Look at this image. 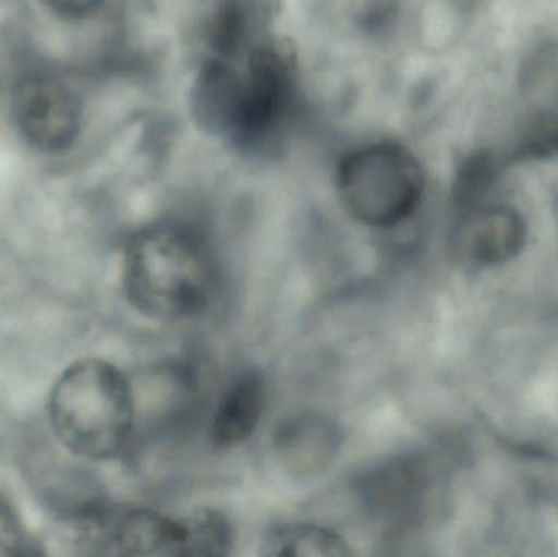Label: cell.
<instances>
[{
	"mask_svg": "<svg viewBox=\"0 0 558 557\" xmlns=\"http://www.w3.org/2000/svg\"><path fill=\"white\" fill-rule=\"evenodd\" d=\"M295 81L294 52L268 26L211 36L196 81V113L206 130L235 146H264L291 113Z\"/></svg>",
	"mask_w": 558,
	"mask_h": 557,
	"instance_id": "1",
	"label": "cell"
},
{
	"mask_svg": "<svg viewBox=\"0 0 558 557\" xmlns=\"http://www.w3.org/2000/svg\"><path fill=\"white\" fill-rule=\"evenodd\" d=\"M123 283L134 310L149 319L177 323L208 310L218 291V264L198 229L157 222L128 242Z\"/></svg>",
	"mask_w": 558,
	"mask_h": 557,
	"instance_id": "2",
	"label": "cell"
},
{
	"mask_svg": "<svg viewBox=\"0 0 558 557\" xmlns=\"http://www.w3.org/2000/svg\"><path fill=\"white\" fill-rule=\"evenodd\" d=\"M49 421L58 440L72 453L88 460L118 457L133 437L130 382L105 360L75 362L52 388Z\"/></svg>",
	"mask_w": 558,
	"mask_h": 557,
	"instance_id": "3",
	"label": "cell"
},
{
	"mask_svg": "<svg viewBox=\"0 0 558 557\" xmlns=\"http://www.w3.org/2000/svg\"><path fill=\"white\" fill-rule=\"evenodd\" d=\"M344 209L361 225L389 229L410 218L425 192V173L412 150L374 143L351 150L337 170Z\"/></svg>",
	"mask_w": 558,
	"mask_h": 557,
	"instance_id": "4",
	"label": "cell"
},
{
	"mask_svg": "<svg viewBox=\"0 0 558 557\" xmlns=\"http://www.w3.org/2000/svg\"><path fill=\"white\" fill-rule=\"evenodd\" d=\"M71 543L78 555H175L177 517L143 507L88 504L71 520Z\"/></svg>",
	"mask_w": 558,
	"mask_h": 557,
	"instance_id": "5",
	"label": "cell"
},
{
	"mask_svg": "<svg viewBox=\"0 0 558 557\" xmlns=\"http://www.w3.org/2000/svg\"><path fill=\"white\" fill-rule=\"evenodd\" d=\"M12 117L28 146L58 154L77 140L82 108L74 92L58 78L29 75L13 90Z\"/></svg>",
	"mask_w": 558,
	"mask_h": 557,
	"instance_id": "6",
	"label": "cell"
},
{
	"mask_svg": "<svg viewBox=\"0 0 558 557\" xmlns=\"http://www.w3.org/2000/svg\"><path fill=\"white\" fill-rule=\"evenodd\" d=\"M526 244V222L508 205L475 206L458 213L454 247L469 264L497 267L521 254Z\"/></svg>",
	"mask_w": 558,
	"mask_h": 557,
	"instance_id": "7",
	"label": "cell"
},
{
	"mask_svg": "<svg viewBox=\"0 0 558 557\" xmlns=\"http://www.w3.org/2000/svg\"><path fill=\"white\" fill-rule=\"evenodd\" d=\"M338 428L320 415L289 419L274 438L279 464L292 476H317L333 463L340 450Z\"/></svg>",
	"mask_w": 558,
	"mask_h": 557,
	"instance_id": "8",
	"label": "cell"
},
{
	"mask_svg": "<svg viewBox=\"0 0 558 557\" xmlns=\"http://www.w3.org/2000/svg\"><path fill=\"white\" fill-rule=\"evenodd\" d=\"M426 487L425 471L413 461L386 464L363 481L364 499L371 510L399 523L416 519Z\"/></svg>",
	"mask_w": 558,
	"mask_h": 557,
	"instance_id": "9",
	"label": "cell"
},
{
	"mask_svg": "<svg viewBox=\"0 0 558 557\" xmlns=\"http://www.w3.org/2000/svg\"><path fill=\"white\" fill-rule=\"evenodd\" d=\"M267 389L260 373L244 372L229 385L219 401L211 424V440L216 448L239 447L254 435L264 417Z\"/></svg>",
	"mask_w": 558,
	"mask_h": 557,
	"instance_id": "10",
	"label": "cell"
},
{
	"mask_svg": "<svg viewBox=\"0 0 558 557\" xmlns=\"http://www.w3.org/2000/svg\"><path fill=\"white\" fill-rule=\"evenodd\" d=\"M262 555L274 557H344L350 545L335 530L311 523H288L270 530L262 542Z\"/></svg>",
	"mask_w": 558,
	"mask_h": 557,
	"instance_id": "11",
	"label": "cell"
},
{
	"mask_svg": "<svg viewBox=\"0 0 558 557\" xmlns=\"http://www.w3.org/2000/svg\"><path fill=\"white\" fill-rule=\"evenodd\" d=\"M234 545L231 522L218 510L202 509L177 517L173 556H225Z\"/></svg>",
	"mask_w": 558,
	"mask_h": 557,
	"instance_id": "12",
	"label": "cell"
},
{
	"mask_svg": "<svg viewBox=\"0 0 558 557\" xmlns=\"http://www.w3.org/2000/svg\"><path fill=\"white\" fill-rule=\"evenodd\" d=\"M504 157L490 149L469 154L456 170L452 203L456 213L488 203V195L504 172Z\"/></svg>",
	"mask_w": 558,
	"mask_h": 557,
	"instance_id": "13",
	"label": "cell"
},
{
	"mask_svg": "<svg viewBox=\"0 0 558 557\" xmlns=\"http://www.w3.org/2000/svg\"><path fill=\"white\" fill-rule=\"evenodd\" d=\"M558 156V117L534 120L518 141L511 157L514 160L550 159Z\"/></svg>",
	"mask_w": 558,
	"mask_h": 557,
	"instance_id": "14",
	"label": "cell"
},
{
	"mask_svg": "<svg viewBox=\"0 0 558 557\" xmlns=\"http://www.w3.org/2000/svg\"><path fill=\"white\" fill-rule=\"evenodd\" d=\"M28 536L9 502L0 497V556H23L29 553Z\"/></svg>",
	"mask_w": 558,
	"mask_h": 557,
	"instance_id": "15",
	"label": "cell"
},
{
	"mask_svg": "<svg viewBox=\"0 0 558 557\" xmlns=\"http://www.w3.org/2000/svg\"><path fill=\"white\" fill-rule=\"evenodd\" d=\"M49 12L62 16V19H84L97 12L105 0H39Z\"/></svg>",
	"mask_w": 558,
	"mask_h": 557,
	"instance_id": "16",
	"label": "cell"
}]
</instances>
